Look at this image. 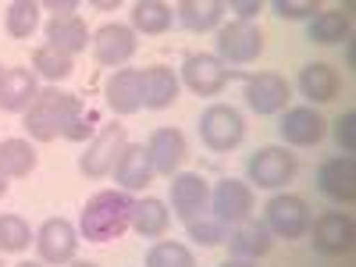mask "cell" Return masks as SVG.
<instances>
[{
  "label": "cell",
  "mask_w": 356,
  "mask_h": 267,
  "mask_svg": "<svg viewBox=\"0 0 356 267\" xmlns=\"http://www.w3.org/2000/svg\"><path fill=\"white\" fill-rule=\"evenodd\" d=\"M132 207H136V196L125 189H104L97 196H89L79 214V239L111 243L118 235H125L132 225Z\"/></svg>",
  "instance_id": "cell-1"
},
{
  "label": "cell",
  "mask_w": 356,
  "mask_h": 267,
  "mask_svg": "<svg viewBox=\"0 0 356 267\" xmlns=\"http://www.w3.org/2000/svg\"><path fill=\"white\" fill-rule=\"evenodd\" d=\"M228 79H243V97H246V107L260 118H275L289 107L292 100V89L285 82V75L278 72H257V75H246V72H235L228 68Z\"/></svg>",
  "instance_id": "cell-2"
},
{
  "label": "cell",
  "mask_w": 356,
  "mask_h": 267,
  "mask_svg": "<svg viewBox=\"0 0 356 267\" xmlns=\"http://www.w3.org/2000/svg\"><path fill=\"white\" fill-rule=\"evenodd\" d=\"M296 171H300V161L289 146H260L246 157V186L282 189L296 178Z\"/></svg>",
  "instance_id": "cell-3"
},
{
  "label": "cell",
  "mask_w": 356,
  "mask_h": 267,
  "mask_svg": "<svg viewBox=\"0 0 356 267\" xmlns=\"http://www.w3.org/2000/svg\"><path fill=\"white\" fill-rule=\"evenodd\" d=\"M196 129H200V143L214 154H228L246 139V122L232 104H211L200 114Z\"/></svg>",
  "instance_id": "cell-4"
},
{
  "label": "cell",
  "mask_w": 356,
  "mask_h": 267,
  "mask_svg": "<svg viewBox=\"0 0 356 267\" xmlns=\"http://www.w3.org/2000/svg\"><path fill=\"white\" fill-rule=\"evenodd\" d=\"M125 146H129L125 125H118V122L100 125L97 136L86 143V154L79 157V171L86 178H93V182H100V178H107L114 171V164H118V157H122Z\"/></svg>",
  "instance_id": "cell-5"
},
{
  "label": "cell",
  "mask_w": 356,
  "mask_h": 267,
  "mask_svg": "<svg viewBox=\"0 0 356 267\" xmlns=\"http://www.w3.org/2000/svg\"><path fill=\"white\" fill-rule=\"evenodd\" d=\"M314 214H310V203L303 196H292V193H278L267 200L264 207V225L271 235H278V239H303L307 228H310Z\"/></svg>",
  "instance_id": "cell-6"
},
{
  "label": "cell",
  "mask_w": 356,
  "mask_h": 267,
  "mask_svg": "<svg viewBox=\"0 0 356 267\" xmlns=\"http://www.w3.org/2000/svg\"><path fill=\"white\" fill-rule=\"evenodd\" d=\"M218 61L228 68V65H253L257 57L264 54V33L257 25H246V22H228L218 29Z\"/></svg>",
  "instance_id": "cell-7"
},
{
  "label": "cell",
  "mask_w": 356,
  "mask_h": 267,
  "mask_svg": "<svg viewBox=\"0 0 356 267\" xmlns=\"http://www.w3.org/2000/svg\"><path fill=\"white\" fill-rule=\"evenodd\" d=\"M136 47H139V40H136V33H132V25H122V22L100 25L97 33H93V40H89L93 61H97L100 68H111V72L125 68V65L132 61Z\"/></svg>",
  "instance_id": "cell-8"
},
{
  "label": "cell",
  "mask_w": 356,
  "mask_h": 267,
  "mask_svg": "<svg viewBox=\"0 0 356 267\" xmlns=\"http://www.w3.org/2000/svg\"><path fill=\"white\" fill-rule=\"evenodd\" d=\"M307 235H310V243H314L317 253L346 257L353 250V243H356V225H353V218L346 211H324L321 218L310 221Z\"/></svg>",
  "instance_id": "cell-9"
},
{
  "label": "cell",
  "mask_w": 356,
  "mask_h": 267,
  "mask_svg": "<svg viewBox=\"0 0 356 267\" xmlns=\"http://www.w3.org/2000/svg\"><path fill=\"white\" fill-rule=\"evenodd\" d=\"M211 211V182L196 171L171 175V214L178 221H196Z\"/></svg>",
  "instance_id": "cell-10"
},
{
  "label": "cell",
  "mask_w": 356,
  "mask_h": 267,
  "mask_svg": "<svg viewBox=\"0 0 356 267\" xmlns=\"http://www.w3.org/2000/svg\"><path fill=\"white\" fill-rule=\"evenodd\" d=\"M36 253L50 267H65L79 253V228L68 218H47L36 232Z\"/></svg>",
  "instance_id": "cell-11"
},
{
  "label": "cell",
  "mask_w": 356,
  "mask_h": 267,
  "mask_svg": "<svg viewBox=\"0 0 356 267\" xmlns=\"http://www.w3.org/2000/svg\"><path fill=\"white\" fill-rule=\"evenodd\" d=\"M324 132H328V122L314 107H285L278 118V136L289 150H310L324 139Z\"/></svg>",
  "instance_id": "cell-12"
},
{
  "label": "cell",
  "mask_w": 356,
  "mask_h": 267,
  "mask_svg": "<svg viewBox=\"0 0 356 267\" xmlns=\"http://www.w3.org/2000/svg\"><path fill=\"white\" fill-rule=\"evenodd\" d=\"M253 186L239 182V178H221V182L211 189V211L221 225L235 228V225H243L253 218Z\"/></svg>",
  "instance_id": "cell-13"
},
{
  "label": "cell",
  "mask_w": 356,
  "mask_h": 267,
  "mask_svg": "<svg viewBox=\"0 0 356 267\" xmlns=\"http://www.w3.org/2000/svg\"><path fill=\"white\" fill-rule=\"evenodd\" d=\"M143 146H146V157H150V164H154V175H161V178L178 175V168H182L186 157H189L186 132H182V129H171V125L154 129L150 139H146Z\"/></svg>",
  "instance_id": "cell-14"
},
{
  "label": "cell",
  "mask_w": 356,
  "mask_h": 267,
  "mask_svg": "<svg viewBox=\"0 0 356 267\" xmlns=\"http://www.w3.org/2000/svg\"><path fill=\"white\" fill-rule=\"evenodd\" d=\"M178 82H186V89H193L196 97H218L228 86V68L218 61L214 54H189L182 61V75Z\"/></svg>",
  "instance_id": "cell-15"
},
{
  "label": "cell",
  "mask_w": 356,
  "mask_h": 267,
  "mask_svg": "<svg viewBox=\"0 0 356 267\" xmlns=\"http://www.w3.org/2000/svg\"><path fill=\"white\" fill-rule=\"evenodd\" d=\"M104 104L118 114L129 118L143 111V72L139 68H118L104 82Z\"/></svg>",
  "instance_id": "cell-16"
},
{
  "label": "cell",
  "mask_w": 356,
  "mask_h": 267,
  "mask_svg": "<svg viewBox=\"0 0 356 267\" xmlns=\"http://www.w3.org/2000/svg\"><path fill=\"white\" fill-rule=\"evenodd\" d=\"M317 189L339 207H349L356 200V161L353 157H328L317 168Z\"/></svg>",
  "instance_id": "cell-17"
},
{
  "label": "cell",
  "mask_w": 356,
  "mask_h": 267,
  "mask_svg": "<svg viewBox=\"0 0 356 267\" xmlns=\"http://www.w3.org/2000/svg\"><path fill=\"white\" fill-rule=\"evenodd\" d=\"M40 79L33 68H8L4 72V82H0V111L8 114H25L29 107L36 104L40 97Z\"/></svg>",
  "instance_id": "cell-18"
},
{
  "label": "cell",
  "mask_w": 356,
  "mask_h": 267,
  "mask_svg": "<svg viewBox=\"0 0 356 267\" xmlns=\"http://www.w3.org/2000/svg\"><path fill=\"white\" fill-rule=\"evenodd\" d=\"M111 175H114L118 189H125V193H143V189L157 178L143 143H129L125 150H122V157H118V164H114Z\"/></svg>",
  "instance_id": "cell-19"
},
{
  "label": "cell",
  "mask_w": 356,
  "mask_h": 267,
  "mask_svg": "<svg viewBox=\"0 0 356 267\" xmlns=\"http://www.w3.org/2000/svg\"><path fill=\"white\" fill-rule=\"evenodd\" d=\"M225 246H228V253H232L235 260H257V257H264V253H271L275 235L267 232L264 221H253V218H250V221H243V225L228 228Z\"/></svg>",
  "instance_id": "cell-20"
},
{
  "label": "cell",
  "mask_w": 356,
  "mask_h": 267,
  "mask_svg": "<svg viewBox=\"0 0 356 267\" xmlns=\"http://www.w3.org/2000/svg\"><path fill=\"white\" fill-rule=\"evenodd\" d=\"M178 72L168 68V65H154L143 72V107L146 111H168L175 100H178Z\"/></svg>",
  "instance_id": "cell-21"
},
{
  "label": "cell",
  "mask_w": 356,
  "mask_h": 267,
  "mask_svg": "<svg viewBox=\"0 0 356 267\" xmlns=\"http://www.w3.org/2000/svg\"><path fill=\"white\" fill-rule=\"evenodd\" d=\"M47 47H54L57 54H65V57H75L89 47V40H93V33H89V25L72 15V18H50L47 22Z\"/></svg>",
  "instance_id": "cell-22"
},
{
  "label": "cell",
  "mask_w": 356,
  "mask_h": 267,
  "mask_svg": "<svg viewBox=\"0 0 356 267\" xmlns=\"http://www.w3.org/2000/svg\"><path fill=\"white\" fill-rule=\"evenodd\" d=\"M296 86H300V97H307L310 104H332L339 97V72L324 61H310L300 68Z\"/></svg>",
  "instance_id": "cell-23"
},
{
  "label": "cell",
  "mask_w": 356,
  "mask_h": 267,
  "mask_svg": "<svg viewBox=\"0 0 356 267\" xmlns=\"http://www.w3.org/2000/svg\"><path fill=\"white\" fill-rule=\"evenodd\" d=\"M225 18V0H182L175 4V22L189 33H214Z\"/></svg>",
  "instance_id": "cell-24"
},
{
  "label": "cell",
  "mask_w": 356,
  "mask_h": 267,
  "mask_svg": "<svg viewBox=\"0 0 356 267\" xmlns=\"http://www.w3.org/2000/svg\"><path fill=\"white\" fill-rule=\"evenodd\" d=\"M171 225V211H168V203L157 200V196H143L136 200L132 207V232L143 235V239H164V232Z\"/></svg>",
  "instance_id": "cell-25"
},
{
  "label": "cell",
  "mask_w": 356,
  "mask_h": 267,
  "mask_svg": "<svg viewBox=\"0 0 356 267\" xmlns=\"http://www.w3.org/2000/svg\"><path fill=\"white\" fill-rule=\"evenodd\" d=\"M129 18H132V33L136 36L139 33L143 36H164L168 29L175 25V8L164 4V0H136Z\"/></svg>",
  "instance_id": "cell-26"
},
{
  "label": "cell",
  "mask_w": 356,
  "mask_h": 267,
  "mask_svg": "<svg viewBox=\"0 0 356 267\" xmlns=\"http://www.w3.org/2000/svg\"><path fill=\"white\" fill-rule=\"evenodd\" d=\"M307 40L332 47V43H349L353 40V22L346 11H317L307 22Z\"/></svg>",
  "instance_id": "cell-27"
},
{
  "label": "cell",
  "mask_w": 356,
  "mask_h": 267,
  "mask_svg": "<svg viewBox=\"0 0 356 267\" xmlns=\"http://www.w3.org/2000/svg\"><path fill=\"white\" fill-rule=\"evenodd\" d=\"M40 164V154L29 139H0V171L8 178H29Z\"/></svg>",
  "instance_id": "cell-28"
},
{
  "label": "cell",
  "mask_w": 356,
  "mask_h": 267,
  "mask_svg": "<svg viewBox=\"0 0 356 267\" xmlns=\"http://www.w3.org/2000/svg\"><path fill=\"white\" fill-rule=\"evenodd\" d=\"M36 104L54 118L57 125H68L75 114H82L86 107H82V97H75V93H68V89H57V86H43L40 89V97H36Z\"/></svg>",
  "instance_id": "cell-29"
},
{
  "label": "cell",
  "mask_w": 356,
  "mask_h": 267,
  "mask_svg": "<svg viewBox=\"0 0 356 267\" xmlns=\"http://www.w3.org/2000/svg\"><path fill=\"white\" fill-rule=\"evenodd\" d=\"M40 4L36 0H15V4H8L4 11V33L11 40H29L40 29Z\"/></svg>",
  "instance_id": "cell-30"
},
{
  "label": "cell",
  "mask_w": 356,
  "mask_h": 267,
  "mask_svg": "<svg viewBox=\"0 0 356 267\" xmlns=\"http://www.w3.org/2000/svg\"><path fill=\"white\" fill-rule=\"evenodd\" d=\"M33 72H36V79H47L50 86H57V82H65V79H72V72H75V57H65V54H57L54 47H36L33 50Z\"/></svg>",
  "instance_id": "cell-31"
},
{
  "label": "cell",
  "mask_w": 356,
  "mask_h": 267,
  "mask_svg": "<svg viewBox=\"0 0 356 267\" xmlns=\"http://www.w3.org/2000/svg\"><path fill=\"white\" fill-rule=\"evenodd\" d=\"M29 243H36V232L18 214H0V253H25Z\"/></svg>",
  "instance_id": "cell-32"
},
{
  "label": "cell",
  "mask_w": 356,
  "mask_h": 267,
  "mask_svg": "<svg viewBox=\"0 0 356 267\" xmlns=\"http://www.w3.org/2000/svg\"><path fill=\"white\" fill-rule=\"evenodd\" d=\"M146 267H196V257L186 243L161 239V243L150 246V253H146Z\"/></svg>",
  "instance_id": "cell-33"
},
{
  "label": "cell",
  "mask_w": 356,
  "mask_h": 267,
  "mask_svg": "<svg viewBox=\"0 0 356 267\" xmlns=\"http://www.w3.org/2000/svg\"><path fill=\"white\" fill-rule=\"evenodd\" d=\"M22 125L29 132V143H54L57 136H61V125H57L40 104H33V107L22 114Z\"/></svg>",
  "instance_id": "cell-34"
},
{
  "label": "cell",
  "mask_w": 356,
  "mask_h": 267,
  "mask_svg": "<svg viewBox=\"0 0 356 267\" xmlns=\"http://www.w3.org/2000/svg\"><path fill=\"white\" fill-rule=\"evenodd\" d=\"M186 232H189V239L196 246H221L228 239V225H221L218 218H207V214L196 218V221H189Z\"/></svg>",
  "instance_id": "cell-35"
},
{
  "label": "cell",
  "mask_w": 356,
  "mask_h": 267,
  "mask_svg": "<svg viewBox=\"0 0 356 267\" xmlns=\"http://www.w3.org/2000/svg\"><path fill=\"white\" fill-rule=\"evenodd\" d=\"M271 11H275L282 22H310L321 8L314 4V0H275Z\"/></svg>",
  "instance_id": "cell-36"
},
{
  "label": "cell",
  "mask_w": 356,
  "mask_h": 267,
  "mask_svg": "<svg viewBox=\"0 0 356 267\" xmlns=\"http://www.w3.org/2000/svg\"><path fill=\"white\" fill-rule=\"evenodd\" d=\"M97 136V122H93V114H75L72 122L61 129V139H72V143H89Z\"/></svg>",
  "instance_id": "cell-37"
},
{
  "label": "cell",
  "mask_w": 356,
  "mask_h": 267,
  "mask_svg": "<svg viewBox=\"0 0 356 267\" xmlns=\"http://www.w3.org/2000/svg\"><path fill=\"white\" fill-rule=\"evenodd\" d=\"M335 139H339V146H342L346 157L356 150V111H346L339 122H335Z\"/></svg>",
  "instance_id": "cell-38"
},
{
  "label": "cell",
  "mask_w": 356,
  "mask_h": 267,
  "mask_svg": "<svg viewBox=\"0 0 356 267\" xmlns=\"http://www.w3.org/2000/svg\"><path fill=\"white\" fill-rule=\"evenodd\" d=\"M225 11H232V15H235V22L253 25V22H257V15L264 11V4H260V0H228Z\"/></svg>",
  "instance_id": "cell-39"
},
{
  "label": "cell",
  "mask_w": 356,
  "mask_h": 267,
  "mask_svg": "<svg viewBox=\"0 0 356 267\" xmlns=\"http://www.w3.org/2000/svg\"><path fill=\"white\" fill-rule=\"evenodd\" d=\"M43 11H50V18H72L79 11L75 0H47V4H40Z\"/></svg>",
  "instance_id": "cell-40"
},
{
  "label": "cell",
  "mask_w": 356,
  "mask_h": 267,
  "mask_svg": "<svg viewBox=\"0 0 356 267\" xmlns=\"http://www.w3.org/2000/svg\"><path fill=\"white\" fill-rule=\"evenodd\" d=\"M221 267H257V260H235V257H232V260H225Z\"/></svg>",
  "instance_id": "cell-41"
},
{
  "label": "cell",
  "mask_w": 356,
  "mask_h": 267,
  "mask_svg": "<svg viewBox=\"0 0 356 267\" xmlns=\"http://www.w3.org/2000/svg\"><path fill=\"white\" fill-rule=\"evenodd\" d=\"M8 186H11V178H8L4 171H0V200H4V196H8Z\"/></svg>",
  "instance_id": "cell-42"
},
{
  "label": "cell",
  "mask_w": 356,
  "mask_h": 267,
  "mask_svg": "<svg viewBox=\"0 0 356 267\" xmlns=\"http://www.w3.org/2000/svg\"><path fill=\"white\" fill-rule=\"evenodd\" d=\"M346 61H349V65H353V61H356V50H353V40H349V43H346Z\"/></svg>",
  "instance_id": "cell-43"
},
{
  "label": "cell",
  "mask_w": 356,
  "mask_h": 267,
  "mask_svg": "<svg viewBox=\"0 0 356 267\" xmlns=\"http://www.w3.org/2000/svg\"><path fill=\"white\" fill-rule=\"evenodd\" d=\"M15 267H47L43 260H22V264H15Z\"/></svg>",
  "instance_id": "cell-44"
},
{
  "label": "cell",
  "mask_w": 356,
  "mask_h": 267,
  "mask_svg": "<svg viewBox=\"0 0 356 267\" xmlns=\"http://www.w3.org/2000/svg\"><path fill=\"white\" fill-rule=\"evenodd\" d=\"M68 267H100V264H93V260H72Z\"/></svg>",
  "instance_id": "cell-45"
},
{
  "label": "cell",
  "mask_w": 356,
  "mask_h": 267,
  "mask_svg": "<svg viewBox=\"0 0 356 267\" xmlns=\"http://www.w3.org/2000/svg\"><path fill=\"white\" fill-rule=\"evenodd\" d=\"M4 72H8V68H4V65H0V82H4Z\"/></svg>",
  "instance_id": "cell-46"
},
{
  "label": "cell",
  "mask_w": 356,
  "mask_h": 267,
  "mask_svg": "<svg viewBox=\"0 0 356 267\" xmlns=\"http://www.w3.org/2000/svg\"><path fill=\"white\" fill-rule=\"evenodd\" d=\"M0 267H4V264H0Z\"/></svg>",
  "instance_id": "cell-47"
}]
</instances>
